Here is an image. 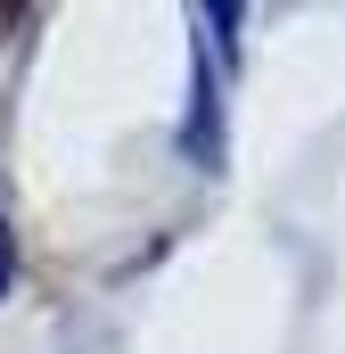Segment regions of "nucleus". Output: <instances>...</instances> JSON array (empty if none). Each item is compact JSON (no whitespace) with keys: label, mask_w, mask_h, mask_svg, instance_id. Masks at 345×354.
Instances as JSON below:
<instances>
[{"label":"nucleus","mask_w":345,"mask_h":354,"mask_svg":"<svg viewBox=\"0 0 345 354\" xmlns=\"http://www.w3.org/2000/svg\"><path fill=\"white\" fill-rule=\"evenodd\" d=\"M8 272H17V239H8V223H0V297H8Z\"/></svg>","instance_id":"f257e3e1"}]
</instances>
